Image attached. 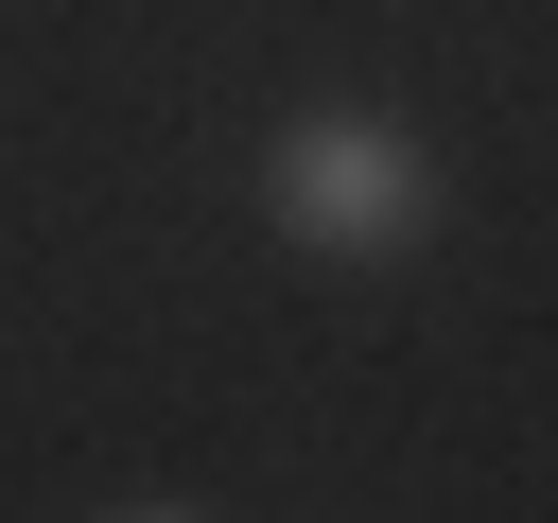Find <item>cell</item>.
<instances>
[{"label": "cell", "mask_w": 558, "mask_h": 523, "mask_svg": "<svg viewBox=\"0 0 558 523\" xmlns=\"http://www.w3.org/2000/svg\"><path fill=\"white\" fill-rule=\"evenodd\" d=\"M262 227L296 244V262H401V244H436L453 227V157L401 122V105H279L262 122Z\"/></svg>", "instance_id": "cell-1"}, {"label": "cell", "mask_w": 558, "mask_h": 523, "mask_svg": "<svg viewBox=\"0 0 558 523\" xmlns=\"http://www.w3.org/2000/svg\"><path fill=\"white\" fill-rule=\"evenodd\" d=\"M105 523H209V506H105Z\"/></svg>", "instance_id": "cell-2"}]
</instances>
